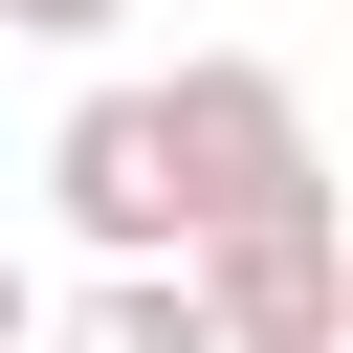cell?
<instances>
[{
	"mask_svg": "<svg viewBox=\"0 0 353 353\" xmlns=\"http://www.w3.org/2000/svg\"><path fill=\"white\" fill-rule=\"evenodd\" d=\"M154 132H176V243H221V221H309V199H331L309 88H287V66H243V44H199V66L154 88Z\"/></svg>",
	"mask_w": 353,
	"mask_h": 353,
	"instance_id": "cell-1",
	"label": "cell"
},
{
	"mask_svg": "<svg viewBox=\"0 0 353 353\" xmlns=\"http://www.w3.org/2000/svg\"><path fill=\"white\" fill-rule=\"evenodd\" d=\"M176 287H199L221 353H331V331H353V243H331V199H309V221H221V243H176Z\"/></svg>",
	"mask_w": 353,
	"mask_h": 353,
	"instance_id": "cell-2",
	"label": "cell"
},
{
	"mask_svg": "<svg viewBox=\"0 0 353 353\" xmlns=\"http://www.w3.org/2000/svg\"><path fill=\"white\" fill-rule=\"evenodd\" d=\"M44 199H66L110 265H176V132H154V88H88V110L44 132Z\"/></svg>",
	"mask_w": 353,
	"mask_h": 353,
	"instance_id": "cell-3",
	"label": "cell"
},
{
	"mask_svg": "<svg viewBox=\"0 0 353 353\" xmlns=\"http://www.w3.org/2000/svg\"><path fill=\"white\" fill-rule=\"evenodd\" d=\"M22 353H221V331H199V287H176V265H88Z\"/></svg>",
	"mask_w": 353,
	"mask_h": 353,
	"instance_id": "cell-4",
	"label": "cell"
},
{
	"mask_svg": "<svg viewBox=\"0 0 353 353\" xmlns=\"http://www.w3.org/2000/svg\"><path fill=\"white\" fill-rule=\"evenodd\" d=\"M0 22H22V44H110L132 0H0Z\"/></svg>",
	"mask_w": 353,
	"mask_h": 353,
	"instance_id": "cell-5",
	"label": "cell"
},
{
	"mask_svg": "<svg viewBox=\"0 0 353 353\" xmlns=\"http://www.w3.org/2000/svg\"><path fill=\"white\" fill-rule=\"evenodd\" d=\"M22 331H44V265H22V243H0V353H22Z\"/></svg>",
	"mask_w": 353,
	"mask_h": 353,
	"instance_id": "cell-6",
	"label": "cell"
},
{
	"mask_svg": "<svg viewBox=\"0 0 353 353\" xmlns=\"http://www.w3.org/2000/svg\"><path fill=\"white\" fill-rule=\"evenodd\" d=\"M331 353H353V331H331Z\"/></svg>",
	"mask_w": 353,
	"mask_h": 353,
	"instance_id": "cell-7",
	"label": "cell"
}]
</instances>
